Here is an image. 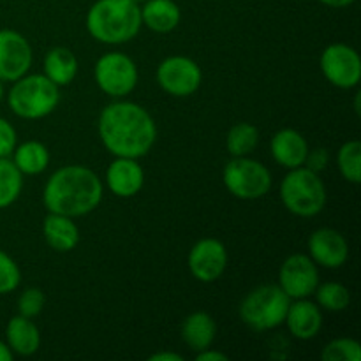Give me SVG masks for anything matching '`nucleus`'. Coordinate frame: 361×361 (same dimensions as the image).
<instances>
[{"label":"nucleus","mask_w":361,"mask_h":361,"mask_svg":"<svg viewBox=\"0 0 361 361\" xmlns=\"http://www.w3.org/2000/svg\"><path fill=\"white\" fill-rule=\"evenodd\" d=\"M99 137L115 157H145L157 140V126L143 106L116 101L99 115Z\"/></svg>","instance_id":"f257e3e1"},{"label":"nucleus","mask_w":361,"mask_h":361,"mask_svg":"<svg viewBox=\"0 0 361 361\" xmlns=\"http://www.w3.org/2000/svg\"><path fill=\"white\" fill-rule=\"evenodd\" d=\"M101 178L85 166H66L56 169L46 182L42 190V203L51 214L81 217L101 204L102 201Z\"/></svg>","instance_id":"f03ea898"},{"label":"nucleus","mask_w":361,"mask_h":361,"mask_svg":"<svg viewBox=\"0 0 361 361\" xmlns=\"http://www.w3.org/2000/svg\"><path fill=\"white\" fill-rule=\"evenodd\" d=\"M141 9L133 0H97L87 13V30L104 44H123L140 32Z\"/></svg>","instance_id":"7ed1b4c3"},{"label":"nucleus","mask_w":361,"mask_h":361,"mask_svg":"<svg viewBox=\"0 0 361 361\" xmlns=\"http://www.w3.org/2000/svg\"><path fill=\"white\" fill-rule=\"evenodd\" d=\"M9 90V108L16 116L25 120H39L55 111L60 102L59 85L44 74H30L13 81Z\"/></svg>","instance_id":"20e7f679"},{"label":"nucleus","mask_w":361,"mask_h":361,"mask_svg":"<svg viewBox=\"0 0 361 361\" xmlns=\"http://www.w3.org/2000/svg\"><path fill=\"white\" fill-rule=\"evenodd\" d=\"M281 200L286 210L298 217H314L323 212L326 204V187L319 178V173L300 166L289 169L281 183Z\"/></svg>","instance_id":"39448f33"},{"label":"nucleus","mask_w":361,"mask_h":361,"mask_svg":"<svg viewBox=\"0 0 361 361\" xmlns=\"http://www.w3.org/2000/svg\"><path fill=\"white\" fill-rule=\"evenodd\" d=\"M291 298L281 286L264 284L252 289L240 303V317L256 331H268L281 326L286 321Z\"/></svg>","instance_id":"423d86ee"},{"label":"nucleus","mask_w":361,"mask_h":361,"mask_svg":"<svg viewBox=\"0 0 361 361\" xmlns=\"http://www.w3.org/2000/svg\"><path fill=\"white\" fill-rule=\"evenodd\" d=\"M222 180L226 189L238 200H259L271 189V175L268 168L249 155L233 157L226 164Z\"/></svg>","instance_id":"0eeeda50"},{"label":"nucleus","mask_w":361,"mask_h":361,"mask_svg":"<svg viewBox=\"0 0 361 361\" xmlns=\"http://www.w3.org/2000/svg\"><path fill=\"white\" fill-rule=\"evenodd\" d=\"M94 78L104 94L111 97H126L137 85V67L126 53L109 51L95 63Z\"/></svg>","instance_id":"6e6552de"},{"label":"nucleus","mask_w":361,"mask_h":361,"mask_svg":"<svg viewBox=\"0 0 361 361\" xmlns=\"http://www.w3.org/2000/svg\"><path fill=\"white\" fill-rule=\"evenodd\" d=\"M201 67L189 56H168L157 67V83L173 97H189L201 87Z\"/></svg>","instance_id":"1a4fd4ad"},{"label":"nucleus","mask_w":361,"mask_h":361,"mask_svg":"<svg viewBox=\"0 0 361 361\" xmlns=\"http://www.w3.org/2000/svg\"><path fill=\"white\" fill-rule=\"evenodd\" d=\"M321 71L331 85L338 88H355L361 80V59L355 48L335 42L324 48L319 60Z\"/></svg>","instance_id":"9d476101"},{"label":"nucleus","mask_w":361,"mask_h":361,"mask_svg":"<svg viewBox=\"0 0 361 361\" xmlns=\"http://www.w3.org/2000/svg\"><path fill=\"white\" fill-rule=\"evenodd\" d=\"M279 286L291 300L307 298L314 295L319 286L317 264L305 254H293L282 263L279 271Z\"/></svg>","instance_id":"9b49d317"},{"label":"nucleus","mask_w":361,"mask_h":361,"mask_svg":"<svg viewBox=\"0 0 361 361\" xmlns=\"http://www.w3.org/2000/svg\"><path fill=\"white\" fill-rule=\"evenodd\" d=\"M32 66V48L20 32L0 30V81H16Z\"/></svg>","instance_id":"f8f14e48"},{"label":"nucleus","mask_w":361,"mask_h":361,"mask_svg":"<svg viewBox=\"0 0 361 361\" xmlns=\"http://www.w3.org/2000/svg\"><path fill=\"white\" fill-rule=\"evenodd\" d=\"M189 270L200 282H215L228 267V250L217 238H203L190 249Z\"/></svg>","instance_id":"ddd939ff"},{"label":"nucleus","mask_w":361,"mask_h":361,"mask_svg":"<svg viewBox=\"0 0 361 361\" xmlns=\"http://www.w3.org/2000/svg\"><path fill=\"white\" fill-rule=\"evenodd\" d=\"M310 259L324 268L344 267L349 257V243L344 235L331 228H321L309 238Z\"/></svg>","instance_id":"4468645a"},{"label":"nucleus","mask_w":361,"mask_h":361,"mask_svg":"<svg viewBox=\"0 0 361 361\" xmlns=\"http://www.w3.org/2000/svg\"><path fill=\"white\" fill-rule=\"evenodd\" d=\"M108 189L118 197H133L143 189L145 171L137 159L116 157L106 171Z\"/></svg>","instance_id":"2eb2a0df"},{"label":"nucleus","mask_w":361,"mask_h":361,"mask_svg":"<svg viewBox=\"0 0 361 361\" xmlns=\"http://www.w3.org/2000/svg\"><path fill=\"white\" fill-rule=\"evenodd\" d=\"M284 323L288 324L293 337L300 341H310L319 334L323 326V314H321L319 305L300 298L289 305Z\"/></svg>","instance_id":"dca6fc26"},{"label":"nucleus","mask_w":361,"mask_h":361,"mask_svg":"<svg viewBox=\"0 0 361 361\" xmlns=\"http://www.w3.org/2000/svg\"><path fill=\"white\" fill-rule=\"evenodd\" d=\"M270 150L275 161L282 168L295 169L305 164L307 154H309V143L298 130L282 129L271 137Z\"/></svg>","instance_id":"f3484780"},{"label":"nucleus","mask_w":361,"mask_h":361,"mask_svg":"<svg viewBox=\"0 0 361 361\" xmlns=\"http://www.w3.org/2000/svg\"><path fill=\"white\" fill-rule=\"evenodd\" d=\"M42 235H44L46 243L56 252H69V250L76 249V245L80 243V229L73 217L51 214V212L44 219Z\"/></svg>","instance_id":"a211bd4d"},{"label":"nucleus","mask_w":361,"mask_h":361,"mask_svg":"<svg viewBox=\"0 0 361 361\" xmlns=\"http://www.w3.org/2000/svg\"><path fill=\"white\" fill-rule=\"evenodd\" d=\"M6 344L13 351V355L32 356L37 353L41 345V334L32 317H25L21 314L9 319L6 328Z\"/></svg>","instance_id":"6ab92c4d"},{"label":"nucleus","mask_w":361,"mask_h":361,"mask_svg":"<svg viewBox=\"0 0 361 361\" xmlns=\"http://www.w3.org/2000/svg\"><path fill=\"white\" fill-rule=\"evenodd\" d=\"M217 335V324L207 312H194L183 319L182 338L192 351L200 353L212 348Z\"/></svg>","instance_id":"aec40b11"},{"label":"nucleus","mask_w":361,"mask_h":361,"mask_svg":"<svg viewBox=\"0 0 361 361\" xmlns=\"http://www.w3.org/2000/svg\"><path fill=\"white\" fill-rule=\"evenodd\" d=\"M180 7L173 0H145L141 7V21L157 34H168L180 23Z\"/></svg>","instance_id":"412c9836"},{"label":"nucleus","mask_w":361,"mask_h":361,"mask_svg":"<svg viewBox=\"0 0 361 361\" xmlns=\"http://www.w3.org/2000/svg\"><path fill=\"white\" fill-rule=\"evenodd\" d=\"M78 74V59L71 49L53 48L44 56V76L55 85L63 87L69 85Z\"/></svg>","instance_id":"4be33fe9"},{"label":"nucleus","mask_w":361,"mask_h":361,"mask_svg":"<svg viewBox=\"0 0 361 361\" xmlns=\"http://www.w3.org/2000/svg\"><path fill=\"white\" fill-rule=\"evenodd\" d=\"M13 162L21 175H39L49 164V152L41 141H25L13 152Z\"/></svg>","instance_id":"5701e85b"},{"label":"nucleus","mask_w":361,"mask_h":361,"mask_svg":"<svg viewBox=\"0 0 361 361\" xmlns=\"http://www.w3.org/2000/svg\"><path fill=\"white\" fill-rule=\"evenodd\" d=\"M259 143V130L249 122H240L229 129L226 147L233 157H245L252 154Z\"/></svg>","instance_id":"b1692460"},{"label":"nucleus","mask_w":361,"mask_h":361,"mask_svg":"<svg viewBox=\"0 0 361 361\" xmlns=\"http://www.w3.org/2000/svg\"><path fill=\"white\" fill-rule=\"evenodd\" d=\"M23 189V175L9 157H0V210L11 207Z\"/></svg>","instance_id":"393cba45"},{"label":"nucleus","mask_w":361,"mask_h":361,"mask_svg":"<svg viewBox=\"0 0 361 361\" xmlns=\"http://www.w3.org/2000/svg\"><path fill=\"white\" fill-rule=\"evenodd\" d=\"M316 298L321 309H326L330 312H342L349 307L351 302V295L345 286L338 284V282H326L316 288Z\"/></svg>","instance_id":"a878e982"},{"label":"nucleus","mask_w":361,"mask_h":361,"mask_svg":"<svg viewBox=\"0 0 361 361\" xmlns=\"http://www.w3.org/2000/svg\"><path fill=\"white\" fill-rule=\"evenodd\" d=\"M337 164L342 176L351 183L361 182V143L353 140L341 147L337 154Z\"/></svg>","instance_id":"bb28decb"},{"label":"nucleus","mask_w":361,"mask_h":361,"mask_svg":"<svg viewBox=\"0 0 361 361\" xmlns=\"http://www.w3.org/2000/svg\"><path fill=\"white\" fill-rule=\"evenodd\" d=\"M321 358L323 361H360L361 345L355 338H335L324 345Z\"/></svg>","instance_id":"cd10ccee"},{"label":"nucleus","mask_w":361,"mask_h":361,"mask_svg":"<svg viewBox=\"0 0 361 361\" xmlns=\"http://www.w3.org/2000/svg\"><path fill=\"white\" fill-rule=\"evenodd\" d=\"M21 271L16 261L0 250V295H9L20 286Z\"/></svg>","instance_id":"c85d7f7f"},{"label":"nucleus","mask_w":361,"mask_h":361,"mask_svg":"<svg viewBox=\"0 0 361 361\" xmlns=\"http://www.w3.org/2000/svg\"><path fill=\"white\" fill-rule=\"evenodd\" d=\"M46 305V296L41 289L28 288L18 298V312L25 317H35L42 312Z\"/></svg>","instance_id":"c756f323"},{"label":"nucleus","mask_w":361,"mask_h":361,"mask_svg":"<svg viewBox=\"0 0 361 361\" xmlns=\"http://www.w3.org/2000/svg\"><path fill=\"white\" fill-rule=\"evenodd\" d=\"M16 148V130L0 116V157H11Z\"/></svg>","instance_id":"7c9ffc66"},{"label":"nucleus","mask_w":361,"mask_h":361,"mask_svg":"<svg viewBox=\"0 0 361 361\" xmlns=\"http://www.w3.org/2000/svg\"><path fill=\"white\" fill-rule=\"evenodd\" d=\"M328 161H330V155H328V150L326 148H316V150L310 152L307 154V159H305V168L312 169L314 173H321L323 169H326L328 166Z\"/></svg>","instance_id":"2f4dec72"},{"label":"nucleus","mask_w":361,"mask_h":361,"mask_svg":"<svg viewBox=\"0 0 361 361\" xmlns=\"http://www.w3.org/2000/svg\"><path fill=\"white\" fill-rule=\"evenodd\" d=\"M197 361H228L229 358L221 351H214V349H204V351H200L196 355Z\"/></svg>","instance_id":"473e14b6"},{"label":"nucleus","mask_w":361,"mask_h":361,"mask_svg":"<svg viewBox=\"0 0 361 361\" xmlns=\"http://www.w3.org/2000/svg\"><path fill=\"white\" fill-rule=\"evenodd\" d=\"M150 361H183V356L178 355V353H168V351H161V353H155L152 355Z\"/></svg>","instance_id":"72a5a7b5"},{"label":"nucleus","mask_w":361,"mask_h":361,"mask_svg":"<svg viewBox=\"0 0 361 361\" xmlns=\"http://www.w3.org/2000/svg\"><path fill=\"white\" fill-rule=\"evenodd\" d=\"M319 2L324 4V6H328V7H335V9H341V7L351 6L355 0H319Z\"/></svg>","instance_id":"f704fd0d"},{"label":"nucleus","mask_w":361,"mask_h":361,"mask_svg":"<svg viewBox=\"0 0 361 361\" xmlns=\"http://www.w3.org/2000/svg\"><path fill=\"white\" fill-rule=\"evenodd\" d=\"M13 356L14 355L9 349V345L0 341V361H13Z\"/></svg>","instance_id":"c9c22d12"},{"label":"nucleus","mask_w":361,"mask_h":361,"mask_svg":"<svg viewBox=\"0 0 361 361\" xmlns=\"http://www.w3.org/2000/svg\"><path fill=\"white\" fill-rule=\"evenodd\" d=\"M4 97V87H2V81H0V101H2Z\"/></svg>","instance_id":"e433bc0d"},{"label":"nucleus","mask_w":361,"mask_h":361,"mask_svg":"<svg viewBox=\"0 0 361 361\" xmlns=\"http://www.w3.org/2000/svg\"><path fill=\"white\" fill-rule=\"evenodd\" d=\"M133 2H136V4H137V2H145V0H133Z\"/></svg>","instance_id":"4c0bfd02"}]
</instances>
